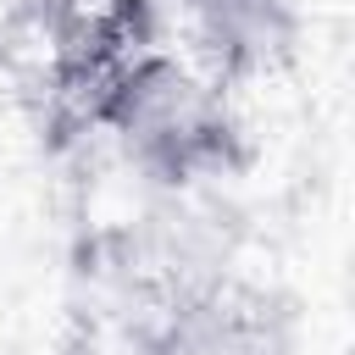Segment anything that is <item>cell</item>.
Masks as SVG:
<instances>
[{
    "mask_svg": "<svg viewBox=\"0 0 355 355\" xmlns=\"http://www.w3.org/2000/svg\"><path fill=\"white\" fill-rule=\"evenodd\" d=\"M100 116L128 150V161L150 166L155 178H194L216 166L233 139L222 78L166 50H144L122 61L105 78Z\"/></svg>",
    "mask_w": 355,
    "mask_h": 355,
    "instance_id": "6da1fadb",
    "label": "cell"
},
{
    "mask_svg": "<svg viewBox=\"0 0 355 355\" xmlns=\"http://www.w3.org/2000/svg\"><path fill=\"white\" fill-rule=\"evenodd\" d=\"M155 355H283V344L272 338V327L239 305H189Z\"/></svg>",
    "mask_w": 355,
    "mask_h": 355,
    "instance_id": "7a4b0ae2",
    "label": "cell"
}]
</instances>
